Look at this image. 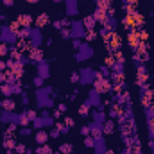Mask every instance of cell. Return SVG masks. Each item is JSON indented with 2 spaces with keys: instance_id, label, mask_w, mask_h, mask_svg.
<instances>
[{
  "instance_id": "6",
  "label": "cell",
  "mask_w": 154,
  "mask_h": 154,
  "mask_svg": "<svg viewBox=\"0 0 154 154\" xmlns=\"http://www.w3.org/2000/svg\"><path fill=\"white\" fill-rule=\"evenodd\" d=\"M16 22H18V23H20V25H22V27H29V25H31V23H32V18H31V16H29V15H20V16H18V20H16Z\"/></svg>"
},
{
  "instance_id": "17",
  "label": "cell",
  "mask_w": 154,
  "mask_h": 154,
  "mask_svg": "<svg viewBox=\"0 0 154 154\" xmlns=\"http://www.w3.org/2000/svg\"><path fill=\"white\" fill-rule=\"evenodd\" d=\"M104 63H106V66H113V65H115V58H113V56H108V58L104 59Z\"/></svg>"
},
{
  "instance_id": "1",
  "label": "cell",
  "mask_w": 154,
  "mask_h": 154,
  "mask_svg": "<svg viewBox=\"0 0 154 154\" xmlns=\"http://www.w3.org/2000/svg\"><path fill=\"white\" fill-rule=\"evenodd\" d=\"M143 23V16L142 15H138V13H129L127 16H126V20H124V25L127 27V29H136L138 25H142Z\"/></svg>"
},
{
  "instance_id": "7",
  "label": "cell",
  "mask_w": 154,
  "mask_h": 154,
  "mask_svg": "<svg viewBox=\"0 0 154 154\" xmlns=\"http://www.w3.org/2000/svg\"><path fill=\"white\" fill-rule=\"evenodd\" d=\"M48 23V16L47 15H39L38 18H36V27H43V25H47Z\"/></svg>"
},
{
  "instance_id": "19",
  "label": "cell",
  "mask_w": 154,
  "mask_h": 154,
  "mask_svg": "<svg viewBox=\"0 0 154 154\" xmlns=\"http://www.w3.org/2000/svg\"><path fill=\"white\" fill-rule=\"evenodd\" d=\"M39 154H50V147H47V145H43V147L39 149Z\"/></svg>"
},
{
  "instance_id": "16",
  "label": "cell",
  "mask_w": 154,
  "mask_h": 154,
  "mask_svg": "<svg viewBox=\"0 0 154 154\" xmlns=\"http://www.w3.org/2000/svg\"><path fill=\"white\" fill-rule=\"evenodd\" d=\"M127 4H129V13H134V7L138 6V0H127Z\"/></svg>"
},
{
  "instance_id": "12",
  "label": "cell",
  "mask_w": 154,
  "mask_h": 154,
  "mask_svg": "<svg viewBox=\"0 0 154 154\" xmlns=\"http://www.w3.org/2000/svg\"><path fill=\"white\" fill-rule=\"evenodd\" d=\"M138 38H140V43H147L149 41V34L145 31H138Z\"/></svg>"
},
{
  "instance_id": "29",
  "label": "cell",
  "mask_w": 154,
  "mask_h": 154,
  "mask_svg": "<svg viewBox=\"0 0 154 154\" xmlns=\"http://www.w3.org/2000/svg\"><path fill=\"white\" fill-rule=\"evenodd\" d=\"M27 2H31V4H34V2H38V0H27Z\"/></svg>"
},
{
  "instance_id": "21",
  "label": "cell",
  "mask_w": 154,
  "mask_h": 154,
  "mask_svg": "<svg viewBox=\"0 0 154 154\" xmlns=\"http://www.w3.org/2000/svg\"><path fill=\"white\" fill-rule=\"evenodd\" d=\"M86 38H88V39H93V38H95V32H93V29H91V31H88V36H86Z\"/></svg>"
},
{
  "instance_id": "3",
  "label": "cell",
  "mask_w": 154,
  "mask_h": 154,
  "mask_svg": "<svg viewBox=\"0 0 154 154\" xmlns=\"http://www.w3.org/2000/svg\"><path fill=\"white\" fill-rule=\"evenodd\" d=\"M108 47H109V50H117L120 47V36L115 34V32H111V36L108 39Z\"/></svg>"
},
{
  "instance_id": "27",
  "label": "cell",
  "mask_w": 154,
  "mask_h": 154,
  "mask_svg": "<svg viewBox=\"0 0 154 154\" xmlns=\"http://www.w3.org/2000/svg\"><path fill=\"white\" fill-rule=\"evenodd\" d=\"M6 68V63H2V61H0V70H4Z\"/></svg>"
},
{
  "instance_id": "13",
  "label": "cell",
  "mask_w": 154,
  "mask_h": 154,
  "mask_svg": "<svg viewBox=\"0 0 154 154\" xmlns=\"http://www.w3.org/2000/svg\"><path fill=\"white\" fill-rule=\"evenodd\" d=\"M2 108L7 109V111H11V109L15 108V102H13V100H4V102H2Z\"/></svg>"
},
{
  "instance_id": "9",
  "label": "cell",
  "mask_w": 154,
  "mask_h": 154,
  "mask_svg": "<svg viewBox=\"0 0 154 154\" xmlns=\"http://www.w3.org/2000/svg\"><path fill=\"white\" fill-rule=\"evenodd\" d=\"M31 58L36 59V61H41L43 59V52H41V50H38V48H34V50H31Z\"/></svg>"
},
{
  "instance_id": "8",
  "label": "cell",
  "mask_w": 154,
  "mask_h": 154,
  "mask_svg": "<svg viewBox=\"0 0 154 154\" xmlns=\"http://www.w3.org/2000/svg\"><path fill=\"white\" fill-rule=\"evenodd\" d=\"M95 20H99V22H102V23H106V11L104 9H99L97 13H95V16H93Z\"/></svg>"
},
{
  "instance_id": "23",
  "label": "cell",
  "mask_w": 154,
  "mask_h": 154,
  "mask_svg": "<svg viewBox=\"0 0 154 154\" xmlns=\"http://www.w3.org/2000/svg\"><path fill=\"white\" fill-rule=\"evenodd\" d=\"M6 145H7L9 149H13V147H15V142H13V140H6Z\"/></svg>"
},
{
  "instance_id": "2",
  "label": "cell",
  "mask_w": 154,
  "mask_h": 154,
  "mask_svg": "<svg viewBox=\"0 0 154 154\" xmlns=\"http://www.w3.org/2000/svg\"><path fill=\"white\" fill-rule=\"evenodd\" d=\"M134 58L138 61H145L147 59V48H145V43H140L138 48H134Z\"/></svg>"
},
{
  "instance_id": "30",
  "label": "cell",
  "mask_w": 154,
  "mask_h": 154,
  "mask_svg": "<svg viewBox=\"0 0 154 154\" xmlns=\"http://www.w3.org/2000/svg\"><path fill=\"white\" fill-rule=\"evenodd\" d=\"M152 109H154V106H152Z\"/></svg>"
},
{
  "instance_id": "24",
  "label": "cell",
  "mask_w": 154,
  "mask_h": 154,
  "mask_svg": "<svg viewBox=\"0 0 154 154\" xmlns=\"http://www.w3.org/2000/svg\"><path fill=\"white\" fill-rule=\"evenodd\" d=\"M16 150H18V154H23V152H25V147H23V145H18Z\"/></svg>"
},
{
  "instance_id": "26",
  "label": "cell",
  "mask_w": 154,
  "mask_h": 154,
  "mask_svg": "<svg viewBox=\"0 0 154 154\" xmlns=\"http://www.w3.org/2000/svg\"><path fill=\"white\" fill-rule=\"evenodd\" d=\"M86 113H88V108H86V106H82V108H81V115H86Z\"/></svg>"
},
{
  "instance_id": "4",
  "label": "cell",
  "mask_w": 154,
  "mask_h": 154,
  "mask_svg": "<svg viewBox=\"0 0 154 154\" xmlns=\"http://www.w3.org/2000/svg\"><path fill=\"white\" fill-rule=\"evenodd\" d=\"M95 90H97L99 93H104V91L109 90V82H108L106 79H97V82H95Z\"/></svg>"
},
{
  "instance_id": "22",
  "label": "cell",
  "mask_w": 154,
  "mask_h": 154,
  "mask_svg": "<svg viewBox=\"0 0 154 154\" xmlns=\"http://www.w3.org/2000/svg\"><path fill=\"white\" fill-rule=\"evenodd\" d=\"M45 138H47L45 133H39V134H38V142H45Z\"/></svg>"
},
{
  "instance_id": "5",
  "label": "cell",
  "mask_w": 154,
  "mask_h": 154,
  "mask_svg": "<svg viewBox=\"0 0 154 154\" xmlns=\"http://www.w3.org/2000/svg\"><path fill=\"white\" fill-rule=\"evenodd\" d=\"M129 45L133 48H138V45H140V38H138V31L136 29L129 32Z\"/></svg>"
},
{
  "instance_id": "14",
  "label": "cell",
  "mask_w": 154,
  "mask_h": 154,
  "mask_svg": "<svg viewBox=\"0 0 154 154\" xmlns=\"http://www.w3.org/2000/svg\"><path fill=\"white\" fill-rule=\"evenodd\" d=\"M93 23H95V18H93V16H88V18L84 20V25L88 27V31H91V29H93Z\"/></svg>"
},
{
  "instance_id": "20",
  "label": "cell",
  "mask_w": 154,
  "mask_h": 154,
  "mask_svg": "<svg viewBox=\"0 0 154 154\" xmlns=\"http://www.w3.org/2000/svg\"><path fill=\"white\" fill-rule=\"evenodd\" d=\"M7 54V48H6V45H2L0 43V56H6Z\"/></svg>"
},
{
  "instance_id": "28",
  "label": "cell",
  "mask_w": 154,
  "mask_h": 154,
  "mask_svg": "<svg viewBox=\"0 0 154 154\" xmlns=\"http://www.w3.org/2000/svg\"><path fill=\"white\" fill-rule=\"evenodd\" d=\"M4 2H6L7 6H11V4H13V0H4Z\"/></svg>"
},
{
  "instance_id": "18",
  "label": "cell",
  "mask_w": 154,
  "mask_h": 154,
  "mask_svg": "<svg viewBox=\"0 0 154 154\" xmlns=\"http://www.w3.org/2000/svg\"><path fill=\"white\" fill-rule=\"evenodd\" d=\"M145 79H147V77H145V70H143V68H140V70H138V81H140V82H143Z\"/></svg>"
},
{
  "instance_id": "10",
  "label": "cell",
  "mask_w": 154,
  "mask_h": 154,
  "mask_svg": "<svg viewBox=\"0 0 154 154\" xmlns=\"http://www.w3.org/2000/svg\"><path fill=\"white\" fill-rule=\"evenodd\" d=\"M11 79H15L13 74H11V70H7V72H0V81H11Z\"/></svg>"
},
{
  "instance_id": "11",
  "label": "cell",
  "mask_w": 154,
  "mask_h": 154,
  "mask_svg": "<svg viewBox=\"0 0 154 154\" xmlns=\"http://www.w3.org/2000/svg\"><path fill=\"white\" fill-rule=\"evenodd\" d=\"M9 29H11V31H13L15 34H18V36H20V31H22V25H20L18 22H13V23L9 25Z\"/></svg>"
},
{
  "instance_id": "15",
  "label": "cell",
  "mask_w": 154,
  "mask_h": 154,
  "mask_svg": "<svg viewBox=\"0 0 154 154\" xmlns=\"http://www.w3.org/2000/svg\"><path fill=\"white\" fill-rule=\"evenodd\" d=\"M0 91H2L4 95H11V93H13V88H11L9 84H2V88H0Z\"/></svg>"
},
{
  "instance_id": "25",
  "label": "cell",
  "mask_w": 154,
  "mask_h": 154,
  "mask_svg": "<svg viewBox=\"0 0 154 154\" xmlns=\"http://www.w3.org/2000/svg\"><path fill=\"white\" fill-rule=\"evenodd\" d=\"M61 150H63V152H66V154H68V152H70V145H63V147H61Z\"/></svg>"
}]
</instances>
